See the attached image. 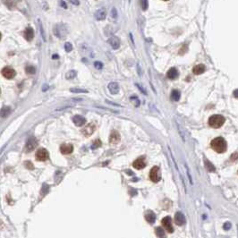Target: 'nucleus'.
<instances>
[{"instance_id":"f257e3e1","label":"nucleus","mask_w":238,"mask_h":238,"mask_svg":"<svg viewBox=\"0 0 238 238\" xmlns=\"http://www.w3.org/2000/svg\"><path fill=\"white\" fill-rule=\"evenodd\" d=\"M211 148L218 153H223L227 150V142L225 139L222 137H217L212 140L211 142Z\"/></svg>"},{"instance_id":"f03ea898","label":"nucleus","mask_w":238,"mask_h":238,"mask_svg":"<svg viewBox=\"0 0 238 238\" xmlns=\"http://www.w3.org/2000/svg\"><path fill=\"white\" fill-rule=\"evenodd\" d=\"M225 123V117L221 115H213L209 118V124L212 128H220Z\"/></svg>"},{"instance_id":"7ed1b4c3","label":"nucleus","mask_w":238,"mask_h":238,"mask_svg":"<svg viewBox=\"0 0 238 238\" xmlns=\"http://www.w3.org/2000/svg\"><path fill=\"white\" fill-rule=\"evenodd\" d=\"M54 34L59 39H65L66 37V35L68 33L67 31V28L64 23H57L54 26L53 29Z\"/></svg>"},{"instance_id":"20e7f679","label":"nucleus","mask_w":238,"mask_h":238,"mask_svg":"<svg viewBox=\"0 0 238 238\" xmlns=\"http://www.w3.org/2000/svg\"><path fill=\"white\" fill-rule=\"evenodd\" d=\"M150 178L154 183H158L161 179V173L158 166H153L150 172Z\"/></svg>"},{"instance_id":"39448f33","label":"nucleus","mask_w":238,"mask_h":238,"mask_svg":"<svg viewBox=\"0 0 238 238\" xmlns=\"http://www.w3.org/2000/svg\"><path fill=\"white\" fill-rule=\"evenodd\" d=\"M1 74H2V75L5 77V78H6V79H13V77L15 76L16 72L15 71V69H13L12 67L5 66V67H4L2 69Z\"/></svg>"},{"instance_id":"423d86ee","label":"nucleus","mask_w":238,"mask_h":238,"mask_svg":"<svg viewBox=\"0 0 238 238\" xmlns=\"http://www.w3.org/2000/svg\"><path fill=\"white\" fill-rule=\"evenodd\" d=\"M35 157L38 161H46L48 158V151L46 149H39L37 150Z\"/></svg>"},{"instance_id":"0eeeda50","label":"nucleus","mask_w":238,"mask_h":238,"mask_svg":"<svg viewBox=\"0 0 238 238\" xmlns=\"http://www.w3.org/2000/svg\"><path fill=\"white\" fill-rule=\"evenodd\" d=\"M96 130V125L93 123H90L89 124H87L86 126L82 129V134L84 135L85 137H90V135L93 134V132Z\"/></svg>"},{"instance_id":"6e6552de","label":"nucleus","mask_w":238,"mask_h":238,"mask_svg":"<svg viewBox=\"0 0 238 238\" xmlns=\"http://www.w3.org/2000/svg\"><path fill=\"white\" fill-rule=\"evenodd\" d=\"M163 227H165V229L167 231L168 233H173L174 232V227L172 226V219L170 217H165V218L162 219L161 221Z\"/></svg>"},{"instance_id":"1a4fd4ad","label":"nucleus","mask_w":238,"mask_h":238,"mask_svg":"<svg viewBox=\"0 0 238 238\" xmlns=\"http://www.w3.org/2000/svg\"><path fill=\"white\" fill-rule=\"evenodd\" d=\"M108 42L109 43V45L112 47L113 49H118V48L120 47V45H121L120 39H119L118 37H116V36L110 37L108 40Z\"/></svg>"},{"instance_id":"9d476101","label":"nucleus","mask_w":238,"mask_h":238,"mask_svg":"<svg viewBox=\"0 0 238 238\" xmlns=\"http://www.w3.org/2000/svg\"><path fill=\"white\" fill-rule=\"evenodd\" d=\"M132 166L136 169H142L146 166V160L144 157L138 158L137 159L134 160V162L132 163Z\"/></svg>"},{"instance_id":"9b49d317","label":"nucleus","mask_w":238,"mask_h":238,"mask_svg":"<svg viewBox=\"0 0 238 238\" xmlns=\"http://www.w3.org/2000/svg\"><path fill=\"white\" fill-rule=\"evenodd\" d=\"M174 223L176 224L177 226H183L186 223V219L185 215L182 212H176V215H174Z\"/></svg>"},{"instance_id":"f8f14e48","label":"nucleus","mask_w":238,"mask_h":238,"mask_svg":"<svg viewBox=\"0 0 238 238\" xmlns=\"http://www.w3.org/2000/svg\"><path fill=\"white\" fill-rule=\"evenodd\" d=\"M120 134H119V132L117 131H112V132L110 134L109 136V142L111 144H117L119 142H120Z\"/></svg>"},{"instance_id":"ddd939ff","label":"nucleus","mask_w":238,"mask_h":238,"mask_svg":"<svg viewBox=\"0 0 238 238\" xmlns=\"http://www.w3.org/2000/svg\"><path fill=\"white\" fill-rule=\"evenodd\" d=\"M73 122L74 123L76 126H82V125H84L86 124V119L82 116L76 115L73 117Z\"/></svg>"},{"instance_id":"4468645a","label":"nucleus","mask_w":238,"mask_h":238,"mask_svg":"<svg viewBox=\"0 0 238 238\" xmlns=\"http://www.w3.org/2000/svg\"><path fill=\"white\" fill-rule=\"evenodd\" d=\"M107 17V10L106 8H100L95 13V18L98 21H103Z\"/></svg>"},{"instance_id":"2eb2a0df","label":"nucleus","mask_w":238,"mask_h":238,"mask_svg":"<svg viewBox=\"0 0 238 238\" xmlns=\"http://www.w3.org/2000/svg\"><path fill=\"white\" fill-rule=\"evenodd\" d=\"M23 36L27 41H31L34 38V31L31 27H28L23 32Z\"/></svg>"},{"instance_id":"dca6fc26","label":"nucleus","mask_w":238,"mask_h":238,"mask_svg":"<svg viewBox=\"0 0 238 238\" xmlns=\"http://www.w3.org/2000/svg\"><path fill=\"white\" fill-rule=\"evenodd\" d=\"M37 141H36V139H35L34 137H31L30 138L29 140H28V142L26 143V150L27 151H31L35 149V147L37 146Z\"/></svg>"},{"instance_id":"f3484780","label":"nucleus","mask_w":238,"mask_h":238,"mask_svg":"<svg viewBox=\"0 0 238 238\" xmlns=\"http://www.w3.org/2000/svg\"><path fill=\"white\" fill-rule=\"evenodd\" d=\"M74 150V147L72 144H63L60 147V151L65 154V155H67V154L72 153Z\"/></svg>"},{"instance_id":"a211bd4d","label":"nucleus","mask_w":238,"mask_h":238,"mask_svg":"<svg viewBox=\"0 0 238 238\" xmlns=\"http://www.w3.org/2000/svg\"><path fill=\"white\" fill-rule=\"evenodd\" d=\"M108 90L110 92V93L113 95H116L119 92V85L117 82H110L108 85Z\"/></svg>"},{"instance_id":"6ab92c4d","label":"nucleus","mask_w":238,"mask_h":238,"mask_svg":"<svg viewBox=\"0 0 238 238\" xmlns=\"http://www.w3.org/2000/svg\"><path fill=\"white\" fill-rule=\"evenodd\" d=\"M205 70H206V67L204 65H202V64H200V65H197V66H195L193 68V73L194 74H197V75H200L201 74H203L205 72Z\"/></svg>"},{"instance_id":"aec40b11","label":"nucleus","mask_w":238,"mask_h":238,"mask_svg":"<svg viewBox=\"0 0 238 238\" xmlns=\"http://www.w3.org/2000/svg\"><path fill=\"white\" fill-rule=\"evenodd\" d=\"M166 76H167V78L171 79V80L176 79L177 77H178V71L176 68L173 67V68L168 70V72L166 73Z\"/></svg>"},{"instance_id":"412c9836","label":"nucleus","mask_w":238,"mask_h":238,"mask_svg":"<svg viewBox=\"0 0 238 238\" xmlns=\"http://www.w3.org/2000/svg\"><path fill=\"white\" fill-rule=\"evenodd\" d=\"M145 219L148 221L149 223L152 224L155 222V219H156V215L154 212H152L151 211H147V213L145 214Z\"/></svg>"},{"instance_id":"4be33fe9","label":"nucleus","mask_w":238,"mask_h":238,"mask_svg":"<svg viewBox=\"0 0 238 238\" xmlns=\"http://www.w3.org/2000/svg\"><path fill=\"white\" fill-rule=\"evenodd\" d=\"M180 97H181V93L177 90H174L171 92V100L174 101H178L180 100Z\"/></svg>"},{"instance_id":"5701e85b","label":"nucleus","mask_w":238,"mask_h":238,"mask_svg":"<svg viewBox=\"0 0 238 238\" xmlns=\"http://www.w3.org/2000/svg\"><path fill=\"white\" fill-rule=\"evenodd\" d=\"M10 113H11V108L9 107H4L1 110H0V116L6 117Z\"/></svg>"},{"instance_id":"b1692460","label":"nucleus","mask_w":238,"mask_h":238,"mask_svg":"<svg viewBox=\"0 0 238 238\" xmlns=\"http://www.w3.org/2000/svg\"><path fill=\"white\" fill-rule=\"evenodd\" d=\"M76 71H74V70H71V71H69L66 74V78L68 79V80H71V79H74V77L76 76Z\"/></svg>"},{"instance_id":"393cba45","label":"nucleus","mask_w":238,"mask_h":238,"mask_svg":"<svg viewBox=\"0 0 238 238\" xmlns=\"http://www.w3.org/2000/svg\"><path fill=\"white\" fill-rule=\"evenodd\" d=\"M25 72L28 74H34L35 73H36V69H35V67L32 66H28L25 68Z\"/></svg>"},{"instance_id":"a878e982","label":"nucleus","mask_w":238,"mask_h":238,"mask_svg":"<svg viewBox=\"0 0 238 238\" xmlns=\"http://www.w3.org/2000/svg\"><path fill=\"white\" fill-rule=\"evenodd\" d=\"M72 92L74 93H88V90L84 89H80V88H72L71 90Z\"/></svg>"},{"instance_id":"bb28decb","label":"nucleus","mask_w":238,"mask_h":238,"mask_svg":"<svg viewBox=\"0 0 238 238\" xmlns=\"http://www.w3.org/2000/svg\"><path fill=\"white\" fill-rule=\"evenodd\" d=\"M205 166H206V168H207L209 172H214V171L216 170L215 166H214L211 163H209L207 159L205 160Z\"/></svg>"},{"instance_id":"cd10ccee","label":"nucleus","mask_w":238,"mask_h":238,"mask_svg":"<svg viewBox=\"0 0 238 238\" xmlns=\"http://www.w3.org/2000/svg\"><path fill=\"white\" fill-rule=\"evenodd\" d=\"M141 5L143 11H146L149 7V2L148 0H141Z\"/></svg>"},{"instance_id":"c85d7f7f","label":"nucleus","mask_w":238,"mask_h":238,"mask_svg":"<svg viewBox=\"0 0 238 238\" xmlns=\"http://www.w3.org/2000/svg\"><path fill=\"white\" fill-rule=\"evenodd\" d=\"M156 235H157L158 237H163V236H165L164 230H163L161 227H157V228H156Z\"/></svg>"},{"instance_id":"c756f323","label":"nucleus","mask_w":238,"mask_h":238,"mask_svg":"<svg viewBox=\"0 0 238 238\" xmlns=\"http://www.w3.org/2000/svg\"><path fill=\"white\" fill-rule=\"evenodd\" d=\"M39 30H40L41 36H42V38H43V40H44V41H46V35H45L44 29H43V26H42V23H41V22H40V20H39Z\"/></svg>"},{"instance_id":"7c9ffc66","label":"nucleus","mask_w":238,"mask_h":238,"mask_svg":"<svg viewBox=\"0 0 238 238\" xmlns=\"http://www.w3.org/2000/svg\"><path fill=\"white\" fill-rule=\"evenodd\" d=\"M65 49H66V52H71V51L73 50V46H72V44L70 43V42H66V43L65 44Z\"/></svg>"},{"instance_id":"2f4dec72","label":"nucleus","mask_w":238,"mask_h":238,"mask_svg":"<svg viewBox=\"0 0 238 238\" xmlns=\"http://www.w3.org/2000/svg\"><path fill=\"white\" fill-rule=\"evenodd\" d=\"M100 146H101V142H100V140H96V142H94V143L92 144V149L94 150V149H97V148H99Z\"/></svg>"},{"instance_id":"473e14b6","label":"nucleus","mask_w":238,"mask_h":238,"mask_svg":"<svg viewBox=\"0 0 238 238\" xmlns=\"http://www.w3.org/2000/svg\"><path fill=\"white\" fill-rule=\"evenodd\" d=\"M94 66H95V68L100 70V69L103 68V64L100 61H96V62H94Z\"/></svg>"},{"instance_id":"72a5a7b5","label":"nucleus","mask_w":238,"mask_h":238,"mask_svg":"<svg viewBox=\"0 0 238 238\" xmlns=\"http://www.w3.org/2000/svg\"><path fill=\"white\" fill-rule=\"evenodd\" d=\"M111 16L113 17L114 19L117 18V11H116V9L115 7H113V8H112V10H111Z\"/></svg>"},{"instance_id":"f704fd0d","label":"nucleus","mask_w":238,"mask_h":238,"mask_svg":"<svg viewBox=\"0 0 238 238\" xmlns=\"http://www.w3.org/2000/svg\"><path fill=\"white\" fill-rule=\"evenodd\" d=\"M187 46L186 45H184L183 47H181V49H180V51H179V54L180 55H184L185 53H186V51H187Z\"/></svg>"},{"instance_id":"c9c22d12","label":"nucleus","mask_w":238,"mask_h":238,"mask_svg":"<svg viewBox=\"0 0 238 238\" xmlns=\"http://www.w3.org/2000/svg\"><path fill=\"white\" fill-rule=\"evenodd\" d=\"M224 229L225 230H229L230 228H231V223L230 222H227V223H225L224 224Z\"/></svg>"},{"instance_id":"e433bc0d","label":"nucleus","mask_w":238,"mask_h":238,"mask_svg":"<svg viewBox=\"0 0 238 238\" xmlns=\"http://www.w3.org/2000/svg\"><path fill=\"white\" fill-rule=\"evenodd\" d=\"M135 85H136V86H137V87H138V88L140 89V90H141V92H142L143 94H145V95L147 94V92H146V90H144V88H143V87H142V85H140V84H138V83H136V84H135Z\"/></svg>"},{"instance_id":"4c0bfd02","label":"nucleus","mask_w":238,"mask_h":238,"mask_svg":"<svg viewBox=\"0 0 238 238\" xmlns=\"http://www.w3.org/2000/svg\"><path fill=\"white\" fill-rule=\"evenodd\" d=\"M25 166L27 168H30V169H33V165L31 164V162H25Z\"/></svg>"},{"instance_id":"58836bf2","label":"nucleus","mask_w":238,"mask_h":238,"mask_svg":"<svg viewBox=\"0 0 238 238\" xmlns=\"http://www.w3.org/2000/svg\"><path fill=\"white\" fill-rule=\"evenodd\" d=\"M60 5L62 6L63 8H65V9H66L67 8V5L66 4V2L65 1H63V0H60Z\"/></svg>"},{"instance_id":"ea45409f","label":"nucleus","mask_w":238,"mask_h":238,"mask_svg":"<svg viewBox=\"0 0 238 238\" xmlns=\"http://www.w3.org/2000/svg\"><path fill=\"white\" fill-rule=\"evenodd\" d=\"M70 2H71L73 5H80V1L79 0H69Z\"/></svg>"},{"instance_id":"a19ab883","label":"nucleus","mask_w":238,"mask_h":238,"mask_svg":"<svg viewBox=\"0 0 238 238\" xmlns=\"http://www.w3.org/2000/svg\"><path fill=\"white\" fill-rule=\"evenodd\" d=\"M48 90V85L47 84H44L42 86V90H43V92H46V90Z\"/></svg>"},{"instance_id":"79ce46f5","label":"nucleus","mask_w":238,"mask_h":238,"mask_svg":"<svg viewBox=\"0 0 238 238\" xmlns=\"http://www.w3.org/2000/svg\"><path fill=\"white\" fill-rule=\"evenodd\" d=\"M234 95H235V98H237V90H235L234 92Z\"/></svg>"},{"instance_id":"37998d69","label":"nucleus","mask_w":238,"mask_h":238,"mask_svg":"<svg viewBox=\"0 0 238 238\" xmlns=\"http://www.w3.org/2000/svg\"><path fill=\"white\" fill-rule=\"evenodd\" d=\"M57 57H58V55H53V58H57Z\"/></svg>"},{"instance_id":"c03bdc74","label":"nucleus","mask_w":238,"mask_h":238,"mask_svg":"<svg viewBox=\"0 0 238 238\" xmlns=\"http://www.w3.org/2000/svg\"><path fill=\"white\" fill-rule=\"evenodd\" d=\"M1 38H2V35H1V33H0V40H1Z\"/></svg>"},{"instance_id":"a18cd8bd","label":"nucleus","mask_w":238,"mask_h":238,"mask_svg":"<svg viewBox=\"0 0 238 238\" xmlns=\"http://www.w3.org/2000/svg\"><path fill=\"white\" fill-rule=\"evenodd\" d=\"M163 1H168V0H163Z\"/></svg>"},{"instance_id":"49530a36","label":"nucleus","mask_w":238,"mask_h":238,"mask_svg":"<svg viewBox=\"0 0 238 238\" xmlns=\"http://www.w3.org/2000/svg\"><path fill=\"white\" fill-rule=\"evenodd\" d=\"M0 93H1V90H0Z\"/></svg>"}]
</instances>
